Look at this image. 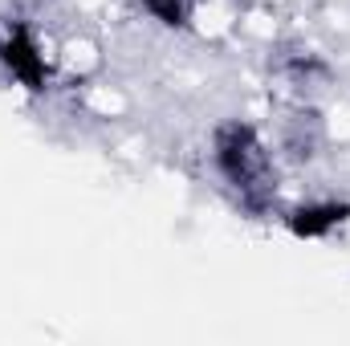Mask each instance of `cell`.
<instances>
[{
	"instance_id": "obj_1",
	"label": "cell",
	"mask_w": 350,
	"mask_h": 346,
	"mask_svg": "<svg viewBox=\"0 0 350 346\" xmlns=\"http://www.w3.org/2000/svg\"><path fill=\"white\" fill-rule=\"evenodd\" d=\"M212 163L216 175L237 191V200L249 212H265L277 196V168H273V151L265 147V139L241 118H228L216 127L212 135Z\"/></svg>"
},
{
	"instance_id": "obj_2",
	"label": "cell",
	"mask_w": 350,
	"mask_h": 346,
	"mask_svg": "<svg viewBox=\"0 0 350 346\" xmlns=\"http://www.w3.org/2000/svg\"><path fill=\"white\" fill-rule=\"evenodd\" d=\"M0 62L4 70L29 90H45L49 82V66H45V53L37 45V37L25 29V25H8L4 37H0Z\"/></svg>"
},
{
	"instance_id": "obj_3",
	"label": "cell",
	"mask_w": 350,
	"mask_h": 346,
	"mask_svg": "<svg viewBox=\"0 0 350 346\" xmlns=\"http://www.w3.org/2000/svg\"><path fill=\"white\" fill-rule=\"evenodd\" d=\"M347 216H350L347 204H338V200H318V204L293 208V212H289V228H293L297 237H306V241H322V237H330Z\"/></svg>"
},
{
	"instance_id": "obj_4",
	"label": "cell",
	"mask_w": 350,
	"mask_h": 346,
	"mask_svg": "<svg viewBox=\"0 0 350 346\" xmlns=\"http://www.w3.org/2000/svg\"><path fill=\"white\" fill-rule=\"evenodd\" d=\"M143 8L159 21V25H187V0H143Z\"/></svg>"
}]
</instances>
